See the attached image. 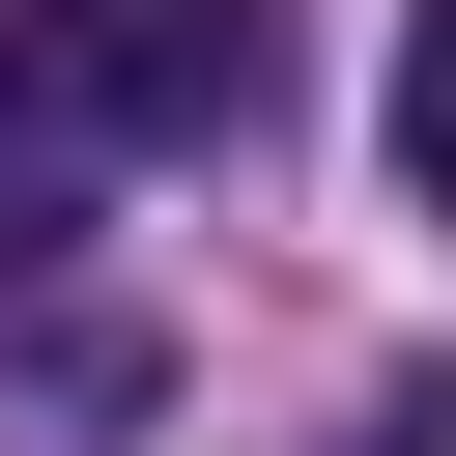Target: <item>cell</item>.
<instances>
[{
    "label": "cell",
    "mask_w": 456,
    "mask_h": 456,
    "mask_svg": "<svg viewBox=\"0 0 456 456\" xmlns=\"http://www.w3.org/2000/svg\"><path fill=\"white\" fill-rule=\"evenodd\" d=\"M285 28L256 0H0V142L28 171H142V142H256Z\"/></svg>",
    "instance_id": "cell-1"
},
{
    "label": "cell",
    "mask_w": 456,
    "mask_h": 456,
    "mask_svg": "<svg viewBox=\"0 0 456 456\" xmlns=\"http://www.w3.org/2000/svg\"><path fill=\"white\" fill-rule=\"evenodd\" d=\"M399 200H456V0H399Z\"/></svg>",
    "instance_id": "cell-2"
}]
</instances>
